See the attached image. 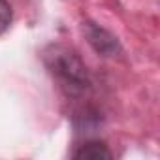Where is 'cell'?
<instances>
[{"label":"cell","mask_w":160,"mask_h":160,"mask_svg":"<svg viewBox=\"0 0 160 160\" xmlns=\"http://www.w3.org/2000/svg\"><path fill=\"white\" fill-rule=\"evenodd\" d=\"M43 62L66 98L83 100L91 94L94 87L92 75L73 49L66 45H51L43 53Z\"/></svg>","instance_id":"6da1fadb"},{"label":"cell","mask_w":160,"mask_h":160,"mask_svg":"<svg viewBox=\"0 0 160 160\" xmlns=\"http://www.w3.org/2000/svg\"><path fill=\"white\" fill-rule=\"evenodd\" d=\"M83 34H85L89 45L102 57L111 58V57L121 55V51H122V47H121L119 40L115 38V34H111L109 30H106L104 27H100V25H96L92 21L83 23Z\"/></svg>","instance_id":"7a4b0ae2"},{"label":"cell","mask_w":160,"mask_h":160,"mask_svg":"<svg viewBox=\"0 0 160 160\" xmlns=\"http://www.w3.org/2000/svg\"><path fill=\"white\" fill-rule=\"evenodd\" d=\"M73 158L79 160H108L113 156V152L109 151V147L100 141V139H85L81 145H77V149L72 152Z\"/></svg>","instance_id":"3957f363"},{"label":"cell","mask_w":160,"mask_h":160,"mask_svg":"<svg viewBox=\"0 0 160 160\" xmlns=\"http://www.w3.org/2000/svg\"><path fill=\"white\" fill-rule=\"evenodd\" d=\"M12 19H13V12H12L10 2L8 0H0V36L10 28Z\"/></svg>","instance_id":"277c9868"}]
</instances>
